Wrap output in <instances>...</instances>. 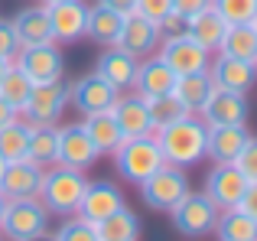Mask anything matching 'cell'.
<instances>
[{
    "mask_svg": "<svg viewBox=\"0 0 257 241\" xmlns=\"http://www.w3.org/2000/svg\"><path fill=\"white\" fill-rule=\"evenodd\" d=\"M205 134H208V124L202 117H192L186 114L176 124H166L160 131H153L160 144V153H163L166 163L173 166H195L202 157H205Z\"/></svg>",
    "mask_w": 257,
    "mask_h": 241,
    "instance_id": "obj_1",
    "label": "cell"
},
{
    "mask_svg": "<svg viewBox=\"0 0 257 241\" xmlns=\"http://www.w3.org/2000/svg\"><path fill=\"white\" fill-rule=\"evenodd\" d=\"M85 173L69 170V166H52L43 170V186H39V202L46 205V212L52 215H75L78 202L85 192Z\"/></svg>",
    "mask_w": 257,
    "mask_h": 241,
    "instance_id": "obj_2",
    "label": "cell"
},
{
    "mask_svg": "<svg viewBox=\"0 0 257 241\" xmlns=\"http://www.w3.org/2000/svg\"><path fill=\"white\" fill-rule=\"evenodd\" d=\"M163 153H160V144L153 134H144V137H124L117 147H114V166L117 173L127 179V183H144L150 173H157L163 166Z\"/></svg>",
    "mask_w": 257,
    "mask_h": 241,
    "instance_id": "obj_3",
    "label": "cell"
},
{
    "mask_svg": "<svg viewBox=\"0 0 257 241\" xmlns=\"http://www.w3.org/2000/svg\"><path fill=\"white\" fill-rule=\"evenodd\" d=\"M49 212L39 199H7L0 215V235L10 241H39L46 235Z\"/></svg>",
    "mask_w": 257,
    "mask_h": 241,
    "instance_id": "obj_4",
    "label": "cell"
},
{
    "mask_svg": "<svg viewBox=\"0 0 257 241\" xmlns=\"http://www.w3.org/2000/svg\"><path fill=\"white\" fill-rule=\"evenodd\" d=\"M186 192H189V179L182 173V166H173V163H163L157 173H150L140 183V196H144L147 209L153 212H173V205Z\"/></svg>",
    "mask_w": 257,
    "mask_h": 241,
    "instance_id": "obj_5",
    "label": "cell"
},
{
    "mask_svg": "<svg viewBox=\"0 0 257 241\" xmlns=\"http://www.w3.org/2000/svg\"><path fill=\"white\" fill-rule=\"evenodd\" d=\"M170 215H173L176 231H182L186 238H202L215 228L218 209L212 205V199H208L205 192H186V196L173 205Z\"/></svg>",
    "mask_w": 257,
    "mask_h": 241,
    "instance_id": "obj_6",
    "label": "cell"
},
{
    "mask_svg": "<svg viewBox=\"0 0 257 241\" xmlns=\"http://www.w3.org/2000/svg\"><path fill=\"white\" fill-rule=\"evenodd\" d=\"M65 104H69V85H65L62 78L33 85L30 98H26V104H23L26 124H56V120L62 117Z\"/></svg>",
    "mask_w": 257,
    "mask_h": 241,
    "instance_id": "obj_7",
    "label": "cell"
},
{
    "mask_svg": "<svg viewBox=\"0 0 257 241\" xmlns=\"http://www.w3.org/2000/svg\"><path fill=\"white\" fill-rule=\"evenodd\" d=\"M244 189H247V176L238 166L234 163H215L212 173L205 176V189L202 192L212 199V205L218 212H225V209H238Z\"/></svg>",
    "mask_w": 257,
    "mask_h": 241,
    "instance_id": "obj_8",
    "label": "cell"
},
{
    "mask_svg": "<svg viewBox=\"0 0 257 241\" xmlns=\"http://www.w3.org/2000/svg\"><path fill=\"white\" fill-rule=\"evenodd\" d=\"M13 62H17L20 69L33 78V85H39V82H56V78H62V72H65L62 49H59L56 43L23 46V49L17 52V59H13Z\"/></svg>",
    "mask_w": 257,
    "mask_h": 241,
    "instance_id": "obj_9",
    "label": "cell"
},
{
    "mask_svg": "<svg viewBox=\"0 0 257 241\" xmlns=\"http://www.w3.org/2000/svg\"><path fill=\"white\" fill-rule=\"evenodd\" d=\"M160 59L170 65L176 75H189V72H205L208 69V49H202L189 33L163 36V43H160Z\"/></svg>",
    "mask_w": 257,
    "mask_h": 241,
    "instance_id": "obj_10",
    "label": "cell"
},
{
    "mask_svg": "<svg viewBox=\"0 0 257 241\" xmlns=\"http://www.w3.org/2000/svg\"><path fill=\"white\" fill-rule=\"evenodd\" d=\"M98 147L91 144V137L85 134L82 124H69V127H59V150H56V163L59 166H69V170H91L94 160H98Z\"/></svg>",
    "mask_w": 257,
    "mask_h": 241,
    "instance_id": "obj_11",
    "label": "cell"
},
{
    "mask_svg": "<svg viewBox=\"0 0 257 241\" xmlns=\"http://www.w3.org/2000/svg\"><path fill=\"white\" fill-rule=\"evenodd\" d=\"M120 91L114 88L107 78H101L98 72H91V75L78 78L75 85H69V101L75 104V111H82V114H98V111H111L114 101H117Z\"/></svg>",
    "mask_w": 257,
    "mask_h": 241,
    "instance_id": "obj_12",
    "label": "cell"
},
{
    "mask_svg": "<svg viewBox=\"0 0 257 241\" xmlns=\"http://www.w3.org/2000/svg\"><path fill=\"white\" fill-rule=\"evenodd\" d=\"M46 17H49V26H52V39L75 43V39L85 36L88 4H82V0H56V4H46Z\"/></svg>",
    "mask_w": 257,
    "mask_h": 241,
    "instance_id": "obj_13",
    "label": "cell"
},
{
    "mask_svg": "<svg viewBox=\"0 0 257 241\" xmlns=\"http://www.w3.org/2000/svg\"><path fill=\"white\" fill-rule=\"evenodd\" d=\"M202 120L208 127L215 124H247V95H238V91H225V88H212L205 98V104L199 108Z\"/></svg>",
    "mask_w": 257,
    "mask_h": 241,
    "instance_id": "obj_14",
    "label": "cell"
},
{
    "mask_svg": "<svg viewBox=\"0 0 257 241\" xmlns=\"http://www.w3.org/2000/svg\"><path fill=\"white\" fill-rule=\"evenodd\" d=\"M39 186H43V166L33 160H13L4 166L0 176V196L4 199H39Z\"/></svg>",
    "mask_w": 257,
    "mask_h": 241,
    "instance_id": "obj_15",
    "label": "cell"
},
{
    "mask_svg": "<svg viewBox=\"0 0 257 241\" xmlns=\"http://www.w3.org/2000/svg\"><path fill=\"white\" fill-rule=\"evenodd\" d=\"M117 209H124V192L114 183H107V179H98V183H85V192H82V202H78L75 215L98 225L101 218H107Z\"/></svg>",
    "mask_w": 257,
    "mask_h": 241,
    "instance_id": "obj_16",
    "label": "cell"
},
{
    "mask_svg": "<svg viewBox=\"0 0 257 241\" xmlns=\"http://www.w3.org/2000/svg\"><path fill=\"white\" fill-rule=\"evenodd\" d=\"M208 78H212L215 88H225V91H238V95H247L257 82V65L244 62V59H231V56H221L208 65Z\"/></svg>",
    "mask_w": 257,
    "mask_h": 241,
    "instance_id": "obj_17",
    "label": "cell"
},
{
    "mask_svg": "<svg viewBox=\"0 0 257 241\" xmlns=\"http://www.w3.org/2000/svg\"><path fill=\"white\" fill-rule=\"evenodd\" d=\"M114 46H120L124 52H131V56H150L153 49L160 46V30H157V23L153 20H147V17H140L137 10L134 13H127L124 17V23H120V33H117V43Z\"/></svg>",
    "mask_w": 257,
    "mask_h": 241,
    "instance_id": "obj_18",
    "label": "cell"
},
{
    "mask_svg": "<svg viewBox=\"0 0 257 241\" xmlns=\"http://www.w3.org/2000/svg\"><path fill=\"white\" fill-rule=\"evenodd\" d=\"M247 127L244 124H215L205 134V157H212L215 163H234V157L241 153V147L247 144Z\"/></svg>",
    "mask_w": 257,
    "mask_h": 241,
    "instance_id": "obj_19",
    "label": "cell"
},
{
    "mask_svg": "<svg viewBox=\"0 0 257 241\" xmlns=\"http://www.w3.org/2000/svg\"><path fill=\"white\" fill-rule=\"evenodd\" d=\"M173 85H176V72L160 56H150L147 62H137V75H134L131 88H137V95L147 101V98H157V95L173 91Z\"/></svg>",
    "mask_w": 257,
    "mask_h": 241,
    "instance_id": "obj_20",
    "label": "cell"
},
{
    "mask_svg": "<svg viewBox=\"0 0 257 241\" xmlns=\"http://www.w3.org/2000/svg\"><path fill=\"white\" fill-rule=\"evenodd\" d=\"M114 120H117L120 134L124 137H144V134H153V120H150V111H147V101L140 95H117L111 108Z\"/></svg>",
    "mask_w": 257,
    "mask_h": 241,
    "instance_id": "obj_21",
    "label": "cell"
},
{
    "mask_svg": "<svg viewBox=\"0 0 257 241\" xmlns=\"http://www.w3.org/2000/svg\"><path fill=\"white\" fill-rule=\"evenodd\" d=\"M94 72H98L101 78H107L117 91H124V88L134 85V75H137V56L124 52L120 46H107L98 56V69Z\"/></svg>",
    "mask_w": 257,
    "mask_h": 241,
    "instance_id": "obj_22",
    "label": "cell"
},
{
    "mask_svg": "<svg viewBox=\"0 0 257 241\" xmlns=\"http://www.w3.org/2000/svg\"><path fill=\"white\" fill-rule=\"evenodd\" d=\"M13 30H17L20 46H39V43H56L52 39V26L46 17V4L43 7H23L17 17L10 20Z\"/></svg>",
    "mask_w": 257,
    "mask_h": 241,
    "instance_id": "obj_23",
    "label": "cell"
},
{
    "mask_svg": "<svg viewBox=\"0 0 257 241\" xmlns=\"http://www.w3.org/2000/svg\"><path fill=\"white\" fill-rule=\"evenodd\" d=\"M56 150H59V127L56 124H30V147L26 160L36 166H56Z\"/></svg>",
    "mask_w": 257,
    "mask_h": 241,
    "instance_id": "obj_24",
    "label": "cell"
},
{
    "mask_svg": "<svg viewBox=\"0 0 257 241\" xmlns=\"http://www.w3.org/2000/svg\"><path fill=\"white\" fill-rule=\"evenodd\" d=\"M225 30H228V23L212 10V7L186 20V33L202 46V49H208V52L218 49V43H221V36H225Z\"/></svg>",
    "mask_w": 257,
    "mask_h": 241,
    "instance_id": "obj_25",
    "label": "cell"
},
{
    "mask_svg": "<svg viewBox=\"0 0 257 241\" xmlns=\"http://www.w3.org/2000/svg\"><path fill=\"white\" fill-rule=\"evenodd\" d=\"M120 23H124L120 13H114V10H107V7L94 4V7H88L85 36L91 39V43H98V46H114V43H117V33H120Z\"/></svg>",
    "mask_w": 257,
    "mask_h": 241,
    "instance_id": "obj_26",
    "label": "cell"
},
{
    "mask_svg": "<svg viewBox=\"0 0 257 241\" xmlns=\"http://www.w3.org/2000/svg\"><path fill=\"white\" fill-rule=\"evenodd\" d=\"M221 56H231V59H244V62H254L257 59V33L251 23H231L225 30L218 43Z\"/></svg>",
    "mask_w": 257,
    "mask_h": 241,
    "instance_id": "obj_27",
    "label": "cell"
},
{
    "mask_svg": "<svg viewBox=\"0 0 257 241\" xmlns=\"http://www.w3.org/2000/svg\"><path fill=\"white\" fill-rule=\"evenodd\" d=\"M94 231H98V241H137L140 238V218L124 205V209L111 212L107 218H101L94 225Z\"/></svg>",
    "mask_w": 257,
    "mask_h": 241,
    "instance_id": "obj_28",
    "label": "cell"
},
{
    "mask_svg": "<svg viewBox=\"0 0 257 241\" xmlns=\"http://www.w3.org/2000/svg\"><path fill=\"white\" fill-rule=\"evenodd\" d=\"M85 134L91 137V144L98 147V153H114V147L124 140V134H120L117 120H114L111 111H98V114H88L85 117Z\"/></svg>",
    "mask_w": 257,
    "mask_h": 241,
    "instance_id": "obj_29",
    "label": "cell"
},
{
    "mask_svg": "<svg viewBox=\"0 0 257 241\" xmlns=\"http://www.w3.org/2000/svg\"><path fill=\"white\" fill-rule=\"evenodd\" d=\"M215 235L218 241H257V222L244 215L241 209H225L215 218Z\"/></svg>",
    "mask_w": 257,
    "mask_h": 241,
    "instance_id": "obj_30",
    "label": "cell"
},
{
    "mask_svg": "<svg viewBox=\"0 0 257 241\" xmlns=\"http://www.w3.org/2000/svg\"><path fill=\"white\" fill-rule=\"evenodd\" d=\"M212 78H208V69L205 72H189V75H176V85H173V95L186 104L189 111H199L205 104L208 91H212Z\"/></svg>",
    "mask_w": 257,
    "mask_h": 241,
    "instance_id": "obj_31",
    "label": "cell"
},
{
    "mask_svg": "<svg viewBox=\"0 0 257 241\" xmlns=\"http://www.w3.org/2000/svg\"><path fill=\"white\" fill-rule=\"evenodd\" d=\"M26 147H30V124L20 117H13L10 124L0 127V157L7 163L13 160H23L26 157Z\"/></svg>",
    "mask_w": 257,
    "mask_h": 241,
    "instance_id": "obj_32",
    "label": "cell"
},
{
    "mask_svg": "<svg viewBox=\"0 0 257 241\" xmlns=\"http://www.w3.org/2000/svg\"><path fill=\"white\" fill-rule=\"evenodd\" d=\"M147 111H150L153 131H160V127H166V124H176V120H182L186 114H192V111H189L186 104L173 95V91L157 95V98H147Z\"/></svg>",
    "mask_w": 257,
    "mask_h": 241,
    "instance_id": "obj_33",
    "label": "cell"
},
{
    "mask_svg": "<svg viewBox=\"0 0 257 241\" xmlns=\"http://www.w3.org/2000/svg\"><path fill=\"white\" fill-rule=\"evenodd\" d=\"M30 91H33V78L26 75L17 62H10V69H7L4 78H0V98H7V101H10L17 111H23Z\"/></svg>",
    "mask_w": 257,
    "mask_h": 241,
    "instance_id": "obj_34",
    "label": "cell"
},
{
    "mask_svg": "<svg viewBox=\"0 0 257 241\" xmlns=\"http://www.w3.org/2000/svg\"><path fill=\"white\" fill-rule=\"evenodd\" d=\"M212 10L228 26L231 23H251V17L257 13V0H212Z\"/></svg>",
    "mask_w": 257,
    "mask_h": 241,
    "instance_id": "obj_35",
    "label": "cell"
},
{
    "mask_svg": "<svg viewBox=\"0 0 257 241\" xmlns=\"http://www.w3.org/2000/svg\"><path fill=\"white\" fill-rule=\"evenodd\" d=\"M52 241H98V231H94V225L85 222L82 215H65L62 228L52 235Z\"/></svg>",
    "mask_w": 257,
    "mask_h": 241,
    "instance_id": "obj_36",
    "label": "cell"
},
{
    "mask_svg": "<svg viewBox=\"0 0 257 241\" xmlns=\"http://www.w3.org/2000/svg\"><path fill=\"white\" fill-rule=\"evenodd\" d=\"M234 166L247 176V183L257 179V137H247V144L241 147V153L234 157Z\"/></svg>",
    "mask_w": 257,
    "mask_h": 241,
    "instance_id": "obj_37",
    "label": "cell"
},
{
    "mask_svg": "<svg viewBox=\"0 0 257 241\" xmlns=\"http://www.w3.org/2000/svg\"><path fill=\"white\" fill-rule=\"evenodd\" d=\"M20 49H23V46H20V39H17V30H13V23H10V20H0V59L13 62Z\"/></svg>",
    "mask_w": 257,
    "mask_h": 241,
    "instance_id": "obj_38",
    "label": "cell"
},
{
    "mask_svg": "<svg viewBox=\"0 0 257 241\" xmlns=\"http://www.w3.org/2000/svg\"><path fill=\"white\" fill-rule=\"evenodd\" d=\"M134 10H137L140 17L153 20V23H160V20L173 10V0H137V7H134Z\"/></svg>",
    "mask_w": 257,
    "mask_h": 241,
    "instance_id": "obj_39",
    "label": "cell"
},
{
    "mask_svg": "<svg viewBox=\"0 0 257 241\" xmlns=\"http://www.w3.org/2000/svg\"><path fill=\"white\" fill-rule=\"evenodd\" d=\"M157 30H160V39H163V36H176V33H186V17H179L176 10H170L157 23Z\"/></svg>",
    "mask_w": 257,
    "mask_h": 241,
    "instance_id": "obj_40",
    "label": "cell"
},
{
    "mask_svg": "<svg viewBox=\"0 0 257 241\" xmlns=\"http://www.w3.org/2000/svg\"><path fill=\"white\" fill-rule=\"evenodd\" d=\"M212 7V0H173V10L179 13V17H195V13H202V10H208Z\"/></svg>",
    "mask_w": 257,
    "mask_h": 241,
    "instance_id": "obj_41",
    "label": "cell"
},
{
    "mask_svg": "<svg viewBox=\"0 0 257 241\" xmlns=\"http://www.w3.org/2000/svg\"><path fill=\"white\" fill-rule=\"evenodd\" d=\"M238 209L244 212V215H251L254 222H257V179H251V183H247V189H244V196H241Z\"/></svg>",
    "mask_w": 257,
    "mask_h": 241,
    "instance_id": "obj_42",
    "label": "cell"
},
{
    "mask_svg": "<svg viewBox=\"0 0 257 241\" xmlns=\"http://www.w3.org/2000/svg\"><path fill=\"white\" fill-rule=\"evenodd\" d=\"M101 7H107V10L120 13V17H127V13H134V7H137V0H98Z\"/></svg>",
    "mask_w": 257,
    "mask_h": 241,
    "instance_id": "obj_43",
    "label": "cell"
},
{
    "mask_svg": "<svg viewBox=\"0 0 257 241\" xmlns=\"http://www.w3.org/2000/svg\"><path fill=\"white\" fill-rule=\"evenodd\" d=\"M17 114H20V111L13 108V104L7 101V98H0V127H4V124H10V120L17 117Z\"/></svg>",
    "mask_w": 257,
    "mask_h": 241,
    "instance_id": "obj_44",
    "label": "cell"
},
{
    "mask_svg": "<svg viewBox=\"0 0 257 241\" xmlns=\"http://www.w3.org/2000/svg\"><path fill=\"white\" fill-rule=\"evenodd\" d=\"M10 69V62H7V59H0V78H4V72Z\"/></svg>",
    "mask_w": 257,
    "mask_h": 241,
    "instance_id": "obj_45",
    "label": "cell"
},
{
    "mask_svg": "<svg viewBox=\"0 0 257 241\" xmlns=\"http://www.w3.org/2000/svg\"><path fill=\"white\" fill-rule=\"evenodd\" d=\"M4 205H7V199H4V196H0V215H4Z\"/></svg>",
    "mask_w": 257,
    "mask_h": 241,
    "instance_id": "obj_46",
    "label": "cell"
},
{
    "mask_svg": "<svg viewBox=\"0 0 257 241\" xmlns=\"http://www.w3.org/2000/svg\"><path fill=\"white\" fill-rule=\"evenodd\" d=\"M4 166H7V160H4V157H0V176H4Z\"/></svg>",
    "mask_w": 257,
    "mask_h": 241,
    "instance_id": "obj_47",
    "label": "cell"
},
{
    "mask_svg": "<svg viewBox=\"0 0 257 241\" xmlns=\"http://www.w3.org/2000/svg\"><path fill=\"white\" fill-rule=\"evenodd\" d=\"M251 26H254V33H257V13H254V17H251Z\"/></svg>",
    "mask_w": 257,
    "mask_h": 241,
    "instance_id": "obj_48",
    "label": "cell"
},
{
    "mask_svg": "<svg viewBox=\"0 0 257 241\" xmlns=\"http://www.w3.org/2000/svg\"><path fill=\"white\" fill-rule=\"evenodd\" d=\"M43 4H56V0H43Z\"/></svg>",
    "mask_w": 257,
    "mask_h": 241,
    "instance_id": "obj_49",
    "label": "cell"
},
{
    "mask_svg": "<svg viewBox=\"0 0 257 241\" xmlns=\"http://www.w3.org/2000/svg\"><path fill=\"white\" fill-rule=\"evenodd\" d=\"M254 65H257V59H254Z\"/></svg>",
    "mask_w": 257,
    "mask_h": 241,
    "instance_id": "obj_50",
    "label": "cell"
},
{
    "mask_svg": "<svg viewBox=\"0 0 257 241\" xmlns=\"http://www.w3.org/2000/svg\"><path fill=\"white\" fill-rule=\"evenodd\" d=\"M0 241H4V238H0Z\"/></svg>",
    "mask_w": 257,
    "mask_h": 241,
    "instance_id": "obj_51",
    "label": "cell"
}]
</instances>
